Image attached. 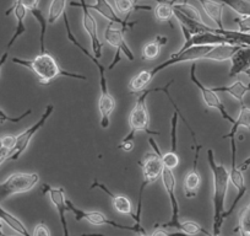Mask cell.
Listing matches in <instances>:
<instances>
[{
	"mask_svg": "<svg viewBox=\"0 0 250 236\" xmlns=\"http://www.w3.org/2000/svg\"><path fill=\"white\" fill-rule=\"evenodd\" d=\"M243 46L230 45V43H222V45H205V46H193L188 48L182 53H173L167 61L158 64L156 68L151 69L153 76L157 75L160 71L175 66V64L187 63V62H196L201 59H208L213 62H226L230 61L235 52Z\"/></svg>",
	"mask_w": 250,
	"mask_h": 236,
	"instance_id": "1",
	"label": "cell"
},
{
	"mask_svg": "<svg viewBox=\"0 0 250 236\" xmlns=\"http://www.w3.org/2000/svg\"><path fill=\"white\" fill-rule=\"evenodd\" d=\"M208 163L213 177V234L221 236L225 214L226 196L229 186V171L222 164L215 161L212 149L208 150Z\"/></svg>",
	"mask_w": 250,
	"mask_h": 236,
	"instance_id": "2",
	"label": "cell"
},
{
	"mask_svg": "<svg viewBox=\"0 0 250 236\" xmlns=\"http://www.w3.org/2000/svg\"><path fill=\"white\" fill-rule=\"evenodd\" d=\"M13 63L18 64V66L26 67L27 69H30L36 76H37L38 81H40L42 85H48L52 80H54L58 76H68V78L73 79H79V80L87 81V76L81 75V74L76 73H70V71H66L59 66V63L57 62L54 57H53L50 53H48L47 50L43 53H40L36 58L33 59H22V58L14 57Z\"/></svg>",
	"mask_w": 250,
	"mask_h": 236,
	"instance_id": "3",
	"label": "cell"
},
{
	"mask_svg": "<svg viewBox=\"0 0 250 236\" xmlns=\"http://www.w3.org/2000/svg\"><path fill=\"white\" fill-rule=\"evenodd\" d=\"M148 144L151 148L155 150V153H147L144 156V160L140 163L141 170H143V182H141L140 191H139V202H138V211H136V219L135 225H141V212H143V194L144 189L148 186V185L153 184L157 181L161 177V173L163 170V163L161 159V151L160 146H158L157 142L155 138H148Z\"/></svg>",
	"mask_w": 250,
	"mask_h": 236,
	"instance_id": "4",
	"label": "cell"
},
{
	"mask_svg": "<svg viewBox=\"0 0 250 236\" xmlns=\"http://www.w3.org/2000/svg\"><path fill=\"white\" fill-rule=\"evenodd\" d=\"M151 94V89H146L141 93L134 105L133 110L130 111L128 117V123L130 127V132L128 136L124 137L123 141H134L135 134L138 132H145L150 136H160V132L150 129V113H148L147 106H146V98Z\"/></svg>",
	"mask_w": 250,
	"mask_h": 236,
	"instance_id": "5",
	"label": "cell"
},
{
	"mask_svg": "<svg viewBox=\"0 0 250 236\" xmlns=\"http://www.w3.org/2000/svg\"><path fill=\"white\" fill-rule=\"evenodd\" d=\"M40 181V176L36 172H15L0 184V202L19 193L31 191Z\"/></svg>",
	"mask_w": 250,
	"mask_h": 236,
	"instance_id": "6",
	"label": "cell"
},
{
	"mask_svg": "<svg viewBox=\"0 0 250 236\" xmlns=\"http://www.w3.org/2000/svg\"><path fill=\"white\" fill-rule=\"evenodd\" d=\"M66 204H68L69 211L75 215L76 221L86 220L87 223L92 224V225H109L115 229H120V230L133 231V233L136 234H146L145 228H143L141 225H135V224H134L133 226H124L122 225V224L115 223L114 220L108 219L107 216L103 213H101V212H87L83 211V209L78 208L70 199H66Z\"/></svg>",
	"mask_w": 250,
	"mask_h": 236,
	"instance_id": "7",
	"label": "cell"
},
{
	"mask_svg": "<svg viewBox=\"0 0 250 236\" xmlns=\"http://www.w3.org/2000/svg\"><path fill=\"white\" fill-rule=\"evenodd\" d=\"M53 111H54V106L53 105H48L45 107V111L43 112V115L41 116V118L36 122L33 126H31L30 128H27L26 131H23L22 133H20L19 136H16V144H15V148L13 149L11 151L10 156H9V160L11 161H16L20 159V156L22 155L23 153L26 151V149L28 148L31 143V139L35 137V134L42 128L43 126L45 124V122L48 121V118L52 116Z\"/></svg>",
	"mask_w": 250,
	"mask_h": 236,
	"instance_id": "8",
	"label": "cell"
},
{
	"mask_svg": "<svg viewBox=\"0 0 250 236\" xmlns=\"http://www.w3.org/2000/svg\"><path fill=\"white\" fill-rule=\"evenodd\" d=\"M230 154H232V161H230V171H229V182L235 187L237 189V197L233 201L232 206L229 207L228 211L225 212L223 214V219H227L233 213L237 204L239 203L240 199L245 196L247 193V186H245L244 176H243V171L240 170L239 166L237 165V145H235V138H230Z\"/></svg>",
	"mask_w": 250,
	"mask_h": 236,
	"instance_id": "9",
	"label": "cell"
},
{
	"mask_svg": "<svg viewBox=\"0 0 250 236\" xmlns=\"http://www.w3.org/2000/svg\"><path fill=\"white\" fill-rule=\"evenodd\" d=\"M161 179H162L163 186H165L166 192L168 194V198H169L170 208H172V214H170L169 221L165 224H161V228L168 229H178L179 230L180 228V220H179V203H178V199L175 197V177L174 173H173V170H169V168L165 167L163 166L162 173H161Z\"/></svg>",
	"mask_w": 250,
	"mask_h": 236,
	"instance_id": "10",
	"label": "cell"
},
{
	"mask_svg": "<svg viewBox=\"0 0 250 236\" xmlns=\"http://www.w3.org/2000/svg\"><path fill=\"white\" fill-rule=\"evenodd\" d=\"M190 80L193 81V83L195 84L196 88L200 90L204 102H205V105L208 106V107L216 108V110L221 113V116H222L223 119H226V121L229 122V123H233V122H234V118H232V116L227 112L225 105L221 102L217 93H216V91H213L212 89H210V88H208V86L204 85V84L198 79V76H196V63L195 62H193V64H191Z\"/></svg>",
	"mask_w": 250,
	"mask_h": 236,
	"instance_id": "11",
	"label": "cell"
},
{
	"mask_svg": "<svg viewBox=\"0 0 250 236\" xmlns=\"http://www.w3.org/2000/svg\"><path fill=\"white\" fill-rule=\"evenodd\" d=\"M70 5L74 6V8L83 9V28L86 30V32H87L88 36H90L92 54L95 55L97 59H101V58H102L103 43L101 42V40L98 38L97 23H96V20H95V18L92 16V14L90 13V9H87L85 5H83V0H80L79 3L78 1H71Z\"/></svg>",
	"mask_w": 250,
	"mask_h": 236,
	"instance_id": "12",
	"label": "cell"
},
{
	"mask_svg": "<svg viewBox=\"0 0 250 236\" xmlns=\"http://www.w3.org/2000/svg\"><path fill=\"white\" fill-rule=\"evenodd\" d=\"M83 5L87 9H91V10L97 11L100 15H102L103 18L107 19L109 23L117 24V25L122 26L125 31L129 30V28L134 27L136 25V21H128V19H122L117 14L115 9L110 5V3L108 0H96L95 4H88L86 3V0H83Z\"/></svg>",
	"mask_w": 250,
	"mask_h": 236,
	"instance_id": "13",
	"label": "cell"
},
{
	"mask_svg": "<svg viewBox=\"0 0 250 236\" xmlns=\"http://www.w3.org/2000/svg\"><path fill=\"white\" fill-rule=\"evenodd\" d=\"M124 28L122 26L117 25V24L109 23L104 32V40L108 45L114 47L115 49H119L120 52L124 53L126 59L130 62L135 61V55H134L133 50L128 46L126 41L124 38Z\"/></svg>",
	"mask_w": 250,
	"mask_h": 236,
	"instance_id": "14",
	"label": "cell"
},
{
	"mask_svg": "<svg viewBox=\"0 0 250 236\" xmlns=\"http://www.w3.org/2000/svg\"><path fill=\"white\" fill-rule=\"evenodd\" d=\"M43 192L49 194V198L54 207L57 208L58 213H59L60 223H62V236H70L68 229V221H66L65 212L69 211L68 204H66V197L65 192L62 187H50L48 185H43Z\"/></svg>",
	"mask_w": 250,
	"mask_h": 236,
	"instance_id": "15",
	"label": "cell"
},
{
	"mask_svg": "<svg viewBox=\"0 0 250 236\" xmlns=\"http://www.w3.org/2000/svg\"><path fill=\"white\" fill-rule=\"evenodd\" d=\"M98 189L103 192V193L107 194L108 197H110L112 199V204L114 211H117L118 213L125 214V215H130L133 218V220L135 221L136 214L134 213L133 211V204H131L130 199L126 196H123V194H114L104 184H101L98 181H93L92 185H91L90 189Z\"/></svg>",
	"mask_w": 250,
	"mask_h": 236,
	"instance_id": "16",
	"label": "cell"
},
{
	"mask_svg": "<svg viewBox=\"0 0 250 236\" xmlns=\"http://www.w3.org/2000/svg\"><path fill=\"white\" fill-rule=\"evenodd\" d=\"M173 83H174V80H173V79H172V80L168 81V83L166 84L165 86H162V88L151 89V94H152V93H163V94H165V95L167 96L168 101H169V102L172 103V106H173V108H174V111H177L178 117H180V119H182V121H183V123H184L185 126H187L188 131L190 132L191 138H193V142H194V145H193V150H194V166H193V167H198L199 155H200V151H201V148H203V145L198 143V138H196L195 132L193 131V128H191V126H190V124H189V122L187 121V118H185V116L183 115L182 111H180V108L178 107V105L174 102V100H173V97H172V96H170L169 91H168V89H169V86L172 85Z\"/></svg>",
	"mask_w": 250,
	"mask_h": 236,
	"instance_id": "17",
	"label": "cell"
},
{
	"mask_svg": "<svg viewBox=\"0 0 250 236\" xmlns=\"http://www.w3.org/2000/svg\"><path fill=\"white\" fill-rule=\"evenodd\" d=\"M62 19H64V25H65V30H66V38L69 40V42L73 43L76 48H79V49L83 52V54L86 55V57H87L88 59H90V61L92 62L96 67H97L98 71H100V80H107V78H105V67L101 63L100 59H97V58H96L92 53L88 52V50L86 49V48L83 47L80 42H79L78 38L75 37V35H74L73 31H71L70 23H69L68 14H66V11H64V14H62Z\"/></svg>",
	"mask_w": 250,
	"mask_h": 236,
	"instance_id": "18",
	"label": "cell"
},
{
	"mask_svg": "<svg viewBox=\"0 0 250 236\" xmlns=\"http://www.w3.org/2000/svg\"><path fill=\"white\" fill-rule=\"evenodd\" d=\"M11 13H14V15H15L16 20H18V25H16L15 32H14L13 37L10 38L8 46H6V50L10 49V48L14 46V43L16 42V40H18L20 36H22L23 33L26 32V30H27L25 26V19H26V14H27V9L22 5V3H21L20 0H15V3H14L13 6L6 11L5 15L9 16Z\"/></svg>",
	"mask_w": 250,
	"mask_h": 236,
	"instance_id": "19",
	"label": "cell"
},
{
	"mask_svg": "<svg viewBox=\"0 0 250 236\" xmlns=\"http://www.w3.org/2000/svg\"><path fill=\"white\" fill-rule=\"evenodd\" d=\"M115 100L110 95L108 88L101 89L100 100H98V110L101 115V127L102 128H108L110 124V115L114 112Z\"/></svg>",
	"mask_w": 250,
	"mask_h": 236,
	"instance_id": "20",
	"label": "cell"
},
{
	"mask_svg": "<svg viewBox=\"0 0 250 236\" xmlns=\"http://www.w3.org/2000/svg\"><path fill=\"white\" fill-rule=\"evenodd\" d=\"M250 68V47L243 46L230 58V69L228 76L234 78Z\"/></svg>",
	"mask_w": 250,
	"mask_h": 236,
	"instance_id": "21",
	"label": "cell"
},
{
	"mask_svg": "<svg viewBox=\"0 0 250 236\" xmlns=\"http://www.w3.org/2000/svg\"><path fill=\"white\" fill-rule=\"evenodd\" d=\"M199 3L201 4V6L204 8L206 15L216 24L217 28H225L223 27V9L225 5L220 1H215V0H198Z\"/></svg>",
	"mask_w": 250,
	"mask_h": 236,
	"instance_id": "22",
	"label": "cell"
},
{
	"mask_svg": "<svg viewBox=\"0 0 250 236\" xmlns=\"http://www.w3.org/2000/svg\"><path fill=\"white\" fill-rule=\"evenodd\" d=\"M212 90L216 91V93L229 94L230 96L237 98V100L240 102V105H242V103H244L243 102L244 96L250 91V84L245 85L243 81L238 80L235 81V83L230 84V85H227V86H216V88H212Z\"/></svg>",
	"mask_w": 250,
	"mask_h": 236,
	"instance_id": "23",
	"label": "cell"
},
{
	"mask_svg": "<svg viewBox=\"0 0 250 236\" xmlns=\"http://www.w3.org/2000/svg\"><path fill=\"white\" fill-rule=\"evenodd\" d=\"M240 127H245L250 131V108L247 107L244 103L240 105V111L239 115L237 118H234V122L232 123V128H230L229 133L222 136V139H230L235 138V134H237L238 129Z\"/></svg>",
	"mask_w": 250,
	"mask_h": 236,
	"instance_id": "24",
	"label": "cell"
},
{
	"mask_svg": "<svg viewBox=\"0 0 250 236\" xmlns=\"http://www.w3.org/2000/svg\"><path fill=\"white\" fill-rule=\"evenodd\" d=\"M201 184V176L198 167H193L189 172L185 175L184 180V193L187 198H193L196 197L199 191V187Z\"/></svg>",
	"mask_w": 250,
	"mask_h": 236,
	"instance_id": "25",
	"label": "cell"
},
{
	"mask_svg": "<svg viewBox=\"0 0 250 236\" xmlns=\"http://www.w3.org/2000/svg\"><path fill=\"white\" fill-rule=\"evenodd\" d=\"M167 42L168 38L166 37V36H156L155 41L147 43V45L143 48L141 58H143L144 61H152V59L157 58V55L160 54L162 46H165Z\"/></svg>",
	"mask_w": 250,
	"mask_h": 236,
	"instance_id": "26",
	"label": "cell"
},
{
	"mask_svg": "<svg viewBox=\"0 0 250 236\" xmlns=\"http://www.w3.org/2000/svg\"><path fill=\"white\" fill-rule=\"evenodd\" d=\"M155 78L151 71H141L138 75L134 76L133 79L129 83L128 88L130 90V93L136 94V93H143L146 90L148 84L151 83V80Z\"/></svg>",
	"mask_w": 250,
	"mask_h": 236,
	"instance_id": "27",
	"label": "cell"
},
{
	"mask_svg": "<svg viewBox=\"0 0 250 236\" xmlns=\"http://www.w3.org/2000/svg\"><path fill=\"white\" fill-rule=\"evenodd\" d=\"M114 5L118 14H120L123 16H126V18H129V15L133 11L152 10V8L148 5H138L136 0H114Z\"/></svg>",
	"mask_w": 250,
	"mask_h": 236,
	"instance_id": "28",
	"label": "cell"
},
{
	"mask_svg": "<svg viewBox=\"0 0 250 236\" xmlns=\"http://www.w3.org/2000/svg\"><path fill=\"white\" fill-rule=\"evenodd\" d=\"M173 9L182 13L185 18L190 19V20L198 21V23H204L203 16H201L200 11L195 8L194 5L189 3H174L173 4Z\"/></svg>",
	"mask_w": 250,
	"mask_h": 236,
	"instance_id": "29",
	"label": "cell"
},
{
	"mask_svg": "<svg viewBox=\"0 0 250 236\" xmlns=\"http://www.w3.org/2000/svg\"><path fill=\"white\" fill-rule=\"evenodd\" d=\"M240 16H250V0H218Z\"/></svg>",
	"mask_w": 250,
	"mask_h": 236,
	"instance_id": "30",
	"label": "cell"
},
{
	"mask_svg": "<svg viewBox=\"0 0 250 236\" xmlns=\"http://www.w3.org/2000/svg\"><path fill=\"white\" fill-rule=\"evenodd\" d=\"M155 16L158 21H170L174 16L173 3L170 0H165L162 3H157L155 8Z\"/></svg>",
	"mask_w": 250,
	"mask_h": 236,
	"instance_id": "31",
	"label": "cell"
},
{
	"mask_svg": "<svg viewBox=\"0 0 250 236\" xmlns=\"http://www.w3.org/2000/svg\"><path fill=\"white\" fill-rule=\"evenodd\" d=\"M234 231L235 233L238 231L240 236L250 235V203L240 211L239 219H238V228Z\"/></svg>",
	"mask_w": 250,
	"mask_h": 236,
	"instance_id": "32",
	"label": "cell"
},
{
	"mask_svg": "<svg viewBox=\"0 0 250 236\" xmlns=\"http://www.w3.org/2000/svg\"><path fill=\"white\" fill-rule=\"evenodd\" d=\"M66 0H52L48 9V23L54 24L65 11Z\"/></svg>",
	"mask_w": 250,
	"mask_h": 236,
	"instance_id": "33",
	"label": "cell"
},
{
	"mask_svg": "<svg viewBox=\"0 0 250 236\" xmlns=\"http://www.w3.org/2000/svg\"><path fill=\"white\" fill-rule=\"evenodd\" d=\"M31 14H32L33 16H35L36 20L38 21V24H40L41 26V36H40V42H41V53L45 52V46H44V38H45V32H47V25L49 23H48V19H45L44 14H43L42 10H40L38 8L36 9H32V10H30Z\"/></svg>",
	"mask_w": 250,
	"mask_h": 236,
	"instance_id": "34",
	"label": "cell"
},
{
	"mask_svg": "<svg viewBox=\"0 0 250 236\" xmlns=\"http://www.w3.org/2000/svg\"><path fill=\"white\" fill-rule=\"evenodd\" d=\"M179 231L185 233L188 236L196 235V234H199V233H204L206 236H208L211 234V233H208V231H206L205 229L200 225V224L195 223V221H190V220L184 221V223H180Z\"/></svg>",
	"mask_w": 250,
	"mask_h": 236,
	"instance_id": "35",
	"label": "cell"
},
{
	"mask_svg": "<svg viewBox=\"0 0 250 236\" xmlns=\"http://www.w3.org/2000/svg\"><path fill=\"white\" fill-rule=\"evenodd\" d=\"M161 159H162L163 166L169 168V170H173V168L179 165V156L175 151H168L166 154H161Z\"/></svg>",
	"mask_w": 250,
	"mask_h": 236,
	"instance_id": "36",
	"label": "cell"
},
{
	"mask_svg": "<svg viewBox=\"0 0 250 236\" xmlns=\"http://www.w3.org/2000/svg\"><path fill=\"white\" fill-rule=\"evenodd\" d=\"M177 126H178V113L174 111L170 118V151L177 153Z\"/></svg>",
	"mask_w": 250,
	"mask_h": 236,
	"instance_id": "37",
	"label": "cell"
},
{
	"mask_svg": "<svg viewBox=\"0 0 250 236\" xmlns=\"http://www.w3.org/2000/svg\"><path fill=\"white\" fill-rule=\"evenodd\" d=\"M31 113H32V110H27L26 112H23L22 115L19 116V117H10L8 113H5L1 108H0V124L5 123V122H10V123H19L20 121H22L23 118L30 116Z\"/></svg>",
	"mask_w": 250,
	"mask_h": 236,
	"instance_id": "38",
	"label": "cell"
},
{
	"mask_svg": "<svg viewBox=\"0 0 250 236\" xmlns=\"http://www.w3.org/2000/svg\"><path fill=\"white\" fill-rule=\"evenodd\" d=\"M235 24L239 27L240 32L250 33V16H242L235 19Z\"/></svg>",
	"mask_w": 250,
	"mask_h": 236,
	"instance_id": "39",
	"label": "cell"
},
{
	"mask_svg": "<svg viewBox=\"0 0 250 236\" xmlns=\"http://www.w3.org/2000/svg\"><path fill=\"white\" fill-rule=\"evenodd\" d=\"M32 236H50V230L44 223H40L36 225Z\"/></svg>",
	"mask_w": 250,
	"mask_h": 236,
	"instance_id": "40",
	"label": "cell"
},
{
	"mask_svg": "<svg viewBox=\"0 0 250 236\" xmlns=\"http://www.w3.org/2000/svg\"><path fill=\"white\" fill-rule=\"evenodd\" d=\"M1 141H3V148L9 149V150L13 151V149L15 148V144H16L15 136H5L1 138Z\"/></svg>",
	"mask_w": 250,
	"mask_h": 236,
	"instance_id": "41",
	"label": "cell"
},
{
	"mask_svg": "<svg viewBox=\"0 0 250 236\" xmlns=\"http://www.w3.org/2000/svg\"><path fill=\"white\" fill-rule=\"evenodd\" d=\"M151 236H188L185 233L182 231H177V233H169V231H166L163 228L157 229V230L153 231V234Z\"/></svg>",
	"mask_w": 250,
	"mask_h": 236,
	"instance_id": "42",
	"label": "cell"
},
{
	"mask_svg": "<svg viewBox=\"0 0 250 236\" xmlns=\"http://www.w3.org/2000/svg\"><path fill=\"white\" fill-rule=\"evenodd\" d=\"M134 146H135V141H122V143L118 145V149L129 153V151L133 150Z\"/></svg>",
	"mask_w": 250,
	"mask_h": 236,
	"instance_id": "43",
	"label": "cell"
},
{
	"mask_svg": "<svg viewBox=\"0 0 250 236\" xmlns=\"http://www.w3.org/2000/svg\"><path fill=\"white\" fill-rule=\"evenodd\" d=\"M20 1L27 10L38 8V4H40V0H20Z\"/></svg>",
	"mask_w": 250,
	"mask_h": 236,
	"instance_id": "44",
	"label": "cell"
},
{
	"mask_svg": "<svg viewBox=\"0 0 250 236\" xmlns=\"http://www.w3.org/2000/svg\"><path fill=\"white\" fill-rule=\"evenodd\" d=\"M10 154H11V150H9V149L3 148L1 150H0V165H1L5 160H9Z\"/></svg>",
	"mask_w": 250,
	"mask_h": 236,
	"instance_id": "45",
	"label": "cell"
},
{
	"mask_svg": "<svg viewBox=\"0 0 250 236\" xmlns=\"http://www.w3.org/2000/svg\"><path fill=\"white\" fill-rule=\"evenodd\" d=\"M9 57V50H6L5 53H4L3 55H1V58H0V71H1V68H3V66L5 64L6 59H8Z\"/></svg>",
	"mask_w": 250,
	"mask_h": 236,
	"instance_id": "46",
	"label": "cell"
},
{
	"mask_svg": "<svg viewBox=\"0 0 250 236\" xmlns=\"http://www.w3.org/2000/svg\"><path fill=\"white\" fill-rule=\"evenodd\" d=\"M79 236H105L103 234H83V235H79Z\"/></svg>",
	"mask_w": 250,
	"mask_h": 236,
	"instance_id": "47",
	"label": "cell"
},
{
	"mask_svg": "<svg viewBox=\"0 0 250 236\" xmlns=\"http://www.w3.org/2000/svg\"><path fill=\"white\" fill-rule=\"evenodd\" d=\"M3 224H1V219H0V236H3Z\"/></svg>",
	"mask_w": 250,
	"mask_h": 236,
	"instance_id": "48",
	"label": "cell"
},
{
	"mask_svg": "<svg viewBox=\"0 0 250 236\" xmlns=\"http://www.w3.org/2000/svg\"><path fill=\"white\" fill-rule=\"evenodd\" d=\"M244 74H245V75H248V76H249V78H250V68L247 69V71H244Z\"/></svg>",
	"mask_w": 250,
	"mask_h": 236,
	"instance_id": "49",
	"label": "cell"
},
{
	"mask_svg": "<svg viewBox=\"0 0 250 236\" xmlns=\"http://www.w3.org/2000/svg\"><path fill=\"white\" fill-rule=\"evenodd\" d=\"M3 149V141H1V138H0V150Z\"/></svg>",
	"mask_w": 250,
	"mask_h": 236,
	"instance_id": "50",
	"label": "cell"
},
{
	"mask_svg": "<svg viewBox=\"0 0 250 236\" xmlns=\"http://www.w3.org/2000/svg\"><path fill=\"white\" fill-rule=\"evenodd\" d=\"M138 236H148V235H147V234H139Z\"/></svg>",
	"mask_w": 250,
	"mask_h": 236,
	"instance_id": "51",
	"label": "cell"
},
{
	"mask_svg": "<svg viewBox=\"0 0 250 236\" xmlns=\"http://www.w3.org/2000/svg\"><path fill=\"white\" fill-rule=\"evenodd\" d=\"M155 1H157V3H162V1H165V0H155Z\"/></svg>",
	"mask_w": 250,
	"mask_h": 236,
	"instance_id": "52",
	"label": "cell"
},
{
	"mask_svg": "<svg viewBox=\"0 0 250 236\" xmlns=\"http://www.w3.org/2000/svg\"><path fill=\"white\" fill-rule=\"evenodd\" d=\"M170 1H172L173 4H174V3H177V0H170Z\"/></svg>",
	"mask_w": 250,
	"mask_h": 236,
	"instance_id": "53",
	"label": "cell"
},
{
	"mask_svg": "<svg viewBox=\"0 0 250 236\" xmlns=\"http://www.w3.org/2000/svg\"><path fill=\"white\" fill-rule=\"evenodd\" d=\"M208 236H218V235H215V234H210V235Z\"/></svg>",
	"mask_w": 250,
	"mask_h": 236,
	"instance_id": "54",
	"label": "cell"
},
{
	"mask_svg": "<svg viewBox=\"0 0 250 236\" xmlns=\"http://www.w3.org/2000/svg\"><path fill=\"white\" fill-rule=\"evenodd\" d=\"M3 236H11V235H5V234H3Z\"/></svg>",
	"mask_w": 250,
	"mask_h": 236,
	"instance_id": "55",
	"label": "cell"
}]
</instances>
